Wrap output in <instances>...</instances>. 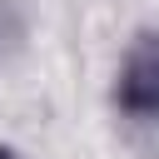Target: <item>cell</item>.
<instances>
[{
    "mask_svg": "<svg viewBox=\"0 0 159 159\" xmlns=\"http://www.w3.org/2000/svg\"><path fill=\"white\" fill-rule=\"evenodd\" d=\"M114 99L134 124H154L159 119V35H139L124 50Z\"/></svg>",
    "mask_w": 159,
    "mask_h": 159,
    "instance_id": "cell-1",
    "label": "cell"
},
{
    "mask_svg": "<svg viewBox=\"0 0 159 159\" xmlns=\"http://www.w3.org/2000/svg\"><path fill=\"white\" fill-rule=\"evenodd\" d=\"M20 35H25V5L20 0H0V60L20 45Z\"/></svg>",
    "mask_w": 159,
    "mask_h": 159,
    "instance_id": "cell-2",
    "label": "cell"
},
{
    "mask_svg": "<svg viewBox=\"0 0 159 159\" xmlns=\"http://www.w3.org/2000/svg\"><path fill=\"white\" fill-rule=\"evenodd\" d=\"M0 159H10V154H5V149H0Z\"/></svg>",
    "mask_w": 159,
    "mask_h": 159,
    "instance_id": "cell-3",
    "label": "cell"
}]
</instances>
